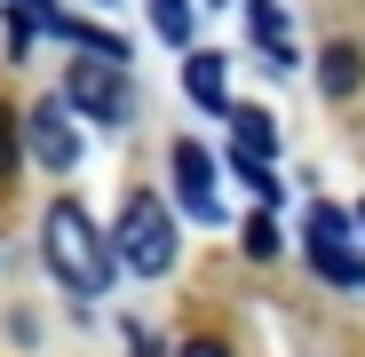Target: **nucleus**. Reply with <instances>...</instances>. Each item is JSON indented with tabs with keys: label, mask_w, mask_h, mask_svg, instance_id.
I'll return each instance as SVG.
<instances>
[{
	"label": "nucleus",
	"mask_w": 365,
	"mask_h": 357,
	"mask_svg": "<svg viewBox=\"0 0 365 357\" xmlns=\"http://www.w3.org/2000/svg\"><path fill=\"white\" fill-rule=\"evenodd\" d=\"M40 247H48V270L64 278L72 294H103L111 286V247H103V230L88 222V207L56 199L48 222H40Z\"/></svg>",
	"instance_id": "f257e3e1"
},
{
	"label": "nucleus",
	"mask_w": 365,
	"mask_h": 357,
	"mask_svg": "<svg viewBox=\"0 0 365 357\" xmlns=\"http://www.w3.org/2000/svg\"><path fill=\"white\" fill-rule=\"evenodd\" d=\"M103 247H111V262L159 278V270H175V222H167V207H159L151 191H135L128 207H119V222H111Z\"/></svg>",
	"instance_id": "f03ea898"
},
{
	"label": "nucleus",
	"mask_w": 365,
	"mask_h": 357,
	"mask_svg": "<svg viewBox=\"0 0 365 357\" xmlns=\"http://www.w3.org/2000/svg\"><path fill=\"white\" fill-rule=\"evenodd\" d=\"M302 222H310V270L334 278L341 294H357V286H365V254L349 247V214H341V207H310Z\"/></svg>",
	"instance_id": "7ed1b4c3"
},
{
	"label": "nucleus",
	"mask_w": 365,
	"mask_h": 357,
	"mask_svg": "<svg viewBox=\"0 0 365 357\" xmlns=\"http://www.w3.org/2000/svg\"><path fill=\"white\" fill-rule=\"evenodd\" d=\"M270 151H278V128L270 111H230V167L247 175V183L278 207V175H270Z\"/></svg>",
	"instance_id": "20e7f679"
},
{
	"label": "nucleus",
	"mask_w": 365,
	"mask_h": 357,
	"mask_svg": "<svg viewBox=\"0 0 365 357\" xmlns=\"http://www.w3.org/2000/svg\"><path fill=\"white\" fill-rule=\"evenodd\" d=\"M64 95H72L88 119H103V128H119V119H128V80H119V64L72 56V80H64Z\"/></svg>",
	"instance_id": "39448f33"
},
{
	"label": "nucleus",
	"mask_w": 365,
	"mask_h": 357,
	"mask_svg": "<svg viewBox=\"0 0 365 357\" xmlns=\"http://www.w3.org/2000/svg\"><path fill=\"white\" fill-rule=\"evenodd\" d=\"M24 143H32V159H40L48 175H64V167H80V135H72V119H64V103H40V111L24 119Z\"/></svg>",
	"instance_id": "423d86ee"
},
{
	"label": "nucleus",
	"mask_w": 365,
	"mask_h": 357,
	"mask_svg": "<svg viewBox=\"0 0 365 357\" xmlns=\"http://www.w3.org/2000/svg\"><path fill=\"white\" fill-rule=\"evenodd\" d=\"M167 159H175L182 214H191V222H222V214H215V159H207V143H175Z\"/></svg>",
	"instance_id": "0eeeda50"
},
{
	"label": "nucleus",
	"mask_w": 365,
	"mask_h": 357,
	"mask_svg": "<svg viewBox=\"0 0 365 357\" xmlns=\"http://www.w3.org/2000/svg\"><path fill=\"white\" fill-rule=\"evenodd\" d=\"M222 56H182V95H191L199 111H230V95H222Z\"/></svg>",
	"instance_id": "6e6552de"
},
{
	"label": "nucleus",
	"mask_w": 365,
	"mask_h": 357,
	"mask_svg": "<svg viewBox=\"0 0 365 357\" xmlns=\"http://www.w3.org/2000/svg\"><path fill=\"white\" fill-rule=\"evenodd\" d=\"M247 24H255V40H262L270 64H286V9H278V0H247Z\"/></svg>",
	"instance_id": "1a4fd4ad"
},
{
	"label": "nucleus",
	"mask_w": 365,
	"mask_h": 357,
	"mask_svg": "<svg viewBox=\"0 0 365 357\" xmlns=\"http://www.w3.org/2000/svg\"><path fill=\"white\" fill-rule=\"evenodd\" d=\"M318 80H326V95H349V88L365 80V64H357V48H326V64H318Z\"/></svg>",
	"instance_id": "9d476101"
},
{
	"label": "nucleus",
	"mask_w": 365,
	"mask_h": 357,
	"mask_svg": "<svg viewBox=\"0 0 365 357\" xmlns=\"http://www.w3.org/2000/svg\"><path fill=\"white\" fill-rule=\"evenodd\" d=\"M151 24L167 48H191V0H151Z\"/></svg>",
	"instance_id": "9b49d317"
},
{
	"label": "nucleus",
	"mask_w": 365,
	"mask_h": 357,
	"mask_svg": "<svg viewBox=\"0 0 365 357\" xmlns=\"http://www.w3.org/2000/svg\"><path fill=\"white\" fill-rule=\"evenodd\" d=\"M247 254H255V262L278 254V222H270V214H247Z\"/></svg>",
	"instance_id": "f8f14e48"
},
{
	"label": "nucleus",
	"mask_w": 365,
	"mask_h": 357,
	"mask_svg": "<svg viewBox=\"0 0 365 357\" xmlns=\"http://www.w3.org/2000/svg\"><path fill=\"white\" fill-rule=\"evenodd\" d=\"M0 175H16V111H0Z\"/></svg>",
	"instance_id": "ddd939ff"
},
{
	"label": "nucleus",
	"mask_w": 365,
	"mask_h": 357,
	"mask_svg": "<svg viewBox=\"0 0 365 357\" xmlns=\"http://www.w3.org/2000/svg\"><path fill=\"white\" fill-rule=\"evenodd\" d=\"M175 357H230V349H222V341H182Z\"/></svg>",
	"instance_id": "4468645a"
},
{
	"label": "nucleus",
	"mask_w": 365,
	"mask_h": 357,
	"mask_svg": "<svg viewBox=\"0 0 365 357\" xmlns=\"http://www.w3.org/2000/svg\"><path fill=\"white\" fill-rule=\"evenodd\" d=\"M357 222H365V207H357Z\"/></svg>",
	"instance_id": "2eb2a0df"
},
{
	"label": "nucleus",
	"mask_w": 365,
	"mask_h": 357,
	"mask_svg": "<svg viewBox=\"0 0 365 357\" xmlns=\"http://www.w3.org/2000/svg\"><path fill=\"white\" fill-rule=\"evenodd\" d=\"M207 9H215V0H207Z\"/></svg>",
	"instance_id": "dca6fc26"
}]
</instances>
